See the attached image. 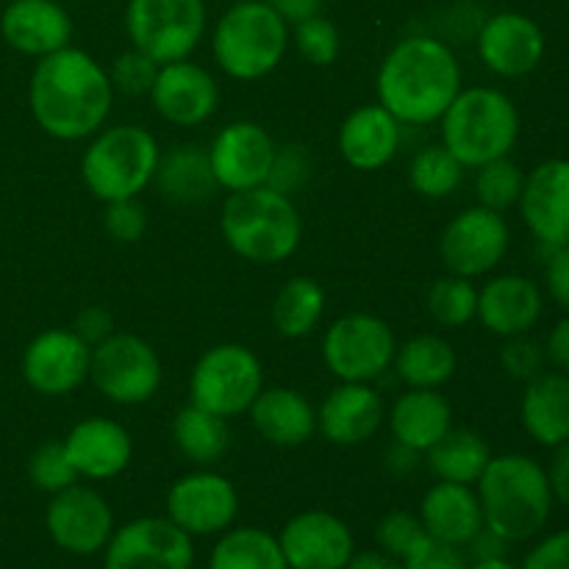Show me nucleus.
I'll use <instances>...</instances> for the list:
<instances>
[{"label": "nucleus", "instance_id": "f257e3e1", "mask_svg": "<svg viewBox=\"0 0 569 569\" xmlns=\"http://www.w3.org/2000/svg\"><path fill=\"white\" fill-rule=\"evenodd\" d=\"M114 87L109 70L78 48L42 56L28 83V106L48 137L81 142L94 137L111 114Z\"/></svg>", "mask_w": 569, "mask_h": 569}, {"label": "nucleus", "instance_id": "f03ea898", "mask_svg": "<svg viewBox=\"0 0 569 569\" xmlns=\"http://www.w3.org/2000/svg\"><path fill=\"white\" fill-rule=\"evenodd\" d=\"M461 64L437 37H406L378 67V103L400 126H428L448 111L461 92Z\"/></svg>", "mask_w": 569, "mask_h": 569}, {"label": "nucleus", "instance_id": "7ed1b4c3", "mask_svg": "<svg viewBox=\"0 0 569 569\" xmlns=\"http://www.w3.org/2000/svg\"><path fill=\"white\" fill-rule=\"evenodd\" d=\"M476 487L483 526L509 545L528 542L548 526L556 498L548 470L531 456H492Z\"/></svg>", "mask_w": 569, "mask_h": 569}, {"label": "nucleus", "instance_id": "20e7f679", "mask_svg": "<svg viewBox=\"0 0 569 569\" xmlns=\"http://www.w3.org/2000/svg\"><path fill=\"white\" fill-rule=\"evenodd\" d=\"M220 231L239 259L281 264L300 248L303 220L289 194L256 187L228 194L220 211Z\"/></svg>", "mask_w": 569, "mask_h": 569}, {"label": "nucleus", "instance_id": "39448f33", "mask_svg": "<svg viewBox=\"0 0 569 569\" xmlns=\"http://www.w3.org/2000/svg\"><path fill=\"white\" fill-rule=\"evenodd\" d=\"M439 122L442 144L470 170L511 156L520 139V111L495 87L461 89Z\"/></svg>", "mask_w": 569, "mask_h": 569}, {"label": "nucleus", "instance_id": "423d86ee", "mask_svg": "<svg viewBox=\"0 0 569 569\" xmlns=\"http://www.w3.org/2000/svg\"><path fill=\"white\" fill-rule=\"evenodd\" d=\"M289 26L267 0H242L220 17L211 37L217 67L233 81H259L283 61Z\"/></svg>", "mask_w": 569, "mask_h": 569}, {"label": "nucleus", "instance_id": "0eeeda50", "mask_svg": "<svg viewBox=\"0 0 569 569\" xmlns=\"http://www.w3.org/2000/svg\"><path fill=\"white\" fill-rule=\"evenodd\" d=\"M161 150L142 126L100 128L81 156V178L103 203L142 194L156 178Z\"/></svg>", "mask_w": 569, "mask_h": 569}, {"label": "nucleus", "instance_id": "6e6552de", "mask_svg": "<svg viewBox=\"0 0 569 569\" xmlns=\"http://www.w3.org/2000/svg\"><path fill=\"white\" fill-rule=\"evenodd\" d=\"M264 389V367L250 348L222 342L206 350L189 376V403L217 417H239Z\"/></svg>", "mask_w": 569, "mask_h": 569}, {"label": "nucleus", "instance_id": "1a4fd4ad", "mask_svg": "<svg viewBox=\"0 0 569 569\" xmlns=\"http://www.w3.org/2000/svg\"><path fill=\"white\" fill-rule=\"evenodd\" d=\"M398 339L387 320L367 311L337 317L322 337V361L345 383H372L389 372Z\"/></svg>", "mask_w": 569, "mask_h": 569}, {"label": "nucleus", "instance_id": "9d476101", "mask_svg": "<svg viewBox=\"0 0 569 569\" xmlns=\"http://www.w3.org/2000/svg\"><path fill=\"white\" fill-rule=\"evenodd\" d=\"M126 31L133 48L156 64L192 56L206 33L203 0H128Z\"/></svg>", "mask_w": 569, "mask_h": 569}, {"label": "nucleus", "instance_id": "9b49d317", "mask_svg": "<svg viewBox=\"0 0 569 569\" xmlns=\"http://www.w3.org/2000/svg\"><path fill=\"white\" fill-rule=\"evenodd\" d=\"M89 381L109 403L142 406L159 392L161 359L137 333H111L92 348Z\"/></svg>", "mask_w": 569, "mask_h": 569}, {"label": "nucleus", "instance_id": "f8f14e48", "mask_svg": "<svg viewBox=\"0 0 569 569\" xmlns=\"http://www.w3.org/2000/svg\"><path fill=\"white\" fill-rule=\"evenodd\" d=\"M509 244L511 231L506 217L487 206H470L445 226L439 237V256L450 276L476 281L506 259Z\"/></svg>", "mask_w": 569, "mask_h": 569}, {"label": "nucleus", "instance_id": "ddd939ff", "mask_svg": "<svg viewBox=\"0 0 569 569\" xmlns=\"http://www.w3.org/2000/svg\"><path fill=\"white\" fill-rule=\"evenodd\" d=\"M103 569H192L194 545L170 517H139L111 533Z\"/></svg>", "mask_w": 569, "mask_h": 569}, {"label": "nucleus", "instance_id": "4468645a", "mask_svg": "<svg viewBox=\"0 0 569 569\" xmlns=\"http://www.w3.org/2000/svg\"><path fill=\"white\" fill-rule=\"evenodd\" d=\"M237 515V487L209 467L181 476L167 492V517L189 537H214L228 531Z\"/></svg>", "mask_w": 569, "mask_h": 569}, {"label": "nucleus", "instance_id": "2eb2a0df", "mask_svg": "<svg viewBox=\"0 0 569 569\" xmlns=\"http://www.w3.org/2000/svg\"><path fill=\"white\" fill-rule=\"evenodd\" d=\"M44 526L56 548L64 553L94 556L109 545L114 533V515L103 495L72 483L50 498Z\"/></svg>", "mask_w": 569, "mask_h": 569}, {"label": "nucleus", "instance_id": "dca6fc26", "mask_svg": "<svg viewBox=\"0 0 569 569\" xmlns=\"http://www.w3.org/2000/svg\"><path fill=\"white\" fill-rule=\"evenodd\" d=\"M206 150L217 187L226 192H244L267 183L276 156V139L259 122L237 120L222 126Z\"/></svg>", "mask_w": 569, "mask_h": 569}, {"label": "nucleus", "instance_id": "f3484780", "mask_svg": "<svg viewBox=\"0 0 569 569\" xmlns=\"http://www.w3.org/2000/svg\"><path fill=\"white\" fill-rule=\"evenodd\" d=\"M92 348L72 328H48L28 342L22 378L44 398H64L89 378Z\"/></svg>", "mask_w": 569, "mask_h": 569}, {"label": "nucleus", "instance_id": "a211bd4d", "mask_svg": "<svg viewBox=\"0 0 569 569\" xmlns=\"http://www.w3.org/2000/svg\"><path fill=\"white\" fill-rule=\"evenodd\" d=\"M148 94L161 120L178 128L203 126L217 114V106H220L217 78L189 59L161 64Z\"/></svg>", "mask_w": 569, "mask_h": 569}, {"label": "nucleus", "instance_id": "6ab92c4d", "mask_svg": "<svg viewBox=\"0 0 569 569\" xmlns=\"http://www.w3.org/2000/svg\"><path fill=\"white\" fill-rule=\"evenodd\" d=\"M478 59L500 78H522L545 59L548 39L539 22L522 11L492 14L478 31Z\"/></svg>", "mask_w": 569, "mask_h": 569}, {"label": "nucleus", "instance_id": "aec40b11", "mask_svg": "<svg viewBox=\"0 0 569 569\" xmlns=\"http://www.w3.org/2000/svg\"><path fill=\"white\" fill-rule=\"evenodd\" d=\"M289 569H345L356 553L348 522L331 511H300L278 533Z\"/></svg>", "mask_w": 569, "mask_h": 569}, {"label": "nucleus", "instance_id": "412c9836", "mask_svg": "<svg viewBox=\"0 0 569 569\" xmlns=\"http://www.w3.org/2000/svg\"><path fill=\"white\" fill-rule=\"evenodd\" d=\"M517 206L539 244H569V159H548L526 172Z\"/></svg>", "mask_w": 569, "mask_h": 569}, {"label": "nucleus", "instance_id": "4be33fe9", "mask_svg": "<svg viewBox=\"0 0 569 569\" xmlns=\"http://www.w3.org/2000/svg\"><path fill=\"white\" fill-rule=\"evenodd\" d=\"M545 298L533 278L520 272L495 276L478 289V315L481 326L495 337H522L542 320Z\"/></svg>", "mask_w": 569, "mask_h": 569}, {"label": "nucleus", "instance_id": "5701e85b", "mask_svg": "<svg viewBox=\"0 0 569 569\" xmlns=\"http://www.w3.org/2000/svg\"><path fill=\"white\" fill-rule=\"evenodd\" d=\"M64 450L78 478L109 481L128 470L133 459V439L120 422L109 417H87L76 422L64 437Z\"/></svg>", "mask_w": 569, "mask_h": 569}, {"label": "nucleus", "instance_id": "b1692460", "mask_svg": "<svg viewBox=\"0 0 569 569\" xmlns=\"http://www.w3.org/2000/svg\"><path fill=\"white\" fill-rule=\"evenodd\" d=\"M387 409L370 383H345L333 387L317 409V431L339 448H356L372 439L381 428Z\"/></svg>", "mask_w": 569, "mask_h": 569}, {"label": "nucleus", "instance_id": "393cba45", "mask_svg": "<svg viewBox=\"0 0 569 569\" xmlns=\"http://www.w3.org/2000/svg\"><path fill=\"white\" fill-rule=\"evenodd\" d=\"M0 33L17 53L42 59L70 44L72 20L56 0H11L0 14Z\"/></svg>", "mask_w": 569, "mask_h": 569}, {"label": "nucleus", "instance_id": "a878e982", "mask_svg": "<svg viewBox=\"0 0 569 569\" xmlns=\"http://www.w3.org/2000/svg\"><path fill=\"white\" fill-rule=\"evenodd\" d=\"M339 156L361 172H376L395 159L400 148V122L381 103L359 106L339 126Z\"/></svg>", "mask_w": 569, "mask_h": 569}, {"label": "nucleus", "instance_id": "bb28decb", "mask_svg": "<svg viewBox=\"0 0 569 569\" xmlns=\"http://www.w3.org/2000/svg\"><path fill=\"white\" fill-rule=\"evenodd\" d=\"M420 522L428 537L453 548H467L483 528L481 500L467 483L437 481L422 498Z\"/></svg>", "mask_w": 569, "mask_h": 569}, {"label": "nucleus", "instance_id": "cd10ccee", "mask_svg": "<svg viewBox=\"0 0 569 569\" xmlns=\"http://www.w3.org/2000/svg\"><path fill=\"white\" fill-rule=\"evenodd\" d=\"M248 415L256 433L276 448H300L317 431V409L292 387L261 389Z\"/></svg>", "mask_w": 569, "mask_h": 569}, {"label": "nucleus", "instance_id": "c85d7f7f", "mask_svg": "<svg viewBox=\"0 0 569 569\" xmlns=\"http://www.w3.org/2000/svg\"><path fill=\"white\" fill-rule=\"evenodd\" d=\"M395 442L428 453L453 428V409L439 389H406L389 411Z\"/></svg>", "mask_w": 569, "mask_h": 569}, {"label": "nucleus", "instance_id": "c756f323", "mask_svg": "<svg viewBox=\"0 0 569 569\" xmlns=\"http://www.w3.org/2000/svg\"><path fill=\"white\" fill-rule=\"evenodd\" d=\"M522 428L542 448H559L569 439V376L539 372L526 381L520 400Z\"/></svg>", "mask_w": 569, "mask_h": 569}, {"label": "nucleus", "instance_id": "7c9ffc66", "mask_svg": "<svg viewBox=\"0 0 569 569\" xmlns=\"http://www.w3.org/2000/svg\"><path fill=\"white\" fill-rule=\"evenodd\" d=\"M153 181L159 192L178 206L206 203L220 189L211 172L209 150L200 144H178L170 153H161Z\"/></svg>", "mask_w": 569, "mask_h": 569}, {"label": "nucleus", "instance_id": "2f4dec72", "mask_svg": "<svg viewBox=\"0 0 569 569\" xmlns=\"http://www.w3.org/2000/svg\"><path fill=\"white\" fill-rule=\"evenodd\" d=\"M392 367L409 389H439L456 376L459 356L439 333H420L398 345Z\"/></svg>", "mask_w": 569, "mask_h": 569}, {"label": "nucleus", "instance_id": "473e14b6", "mask_svg": "<svg viewBox=\"0 0 569 569\" xmlns=\"http://www.w3.org/2000/svg\"><path fill=\"white\" fill-rule=\"evenodd\" d=\"M172 445L194 467H214L231 448V428L226 417H217L200 406L187 403L172 420Z\"/></svg>", "mask_w": 569, "mask_h": 569}, {"label": "nucleus", "instance_id": "72a5a7b5", "mask_svg": "<svg viewBox=\"0 0 569 569\" xmlns=\"http://www.w3.org/2000/svg\"><path fill=\"white\" fill-rule=\"evenodd\" d=\"M489 459H492V450L487 439L470 428H450L426 453V465L437 481L467 483V487H476Z\"/></svg>", "mask_w": 569, "mask_h": 569}, {"label": "nucleus", "instance_id": "f704fd0d", "mask_svg": "<svg viewBox=\"0 0 569 569\" xmlns=\"http://www.w3.org/2000/svg\"><path fill=\"white\" fill-rule=\"evenodd\" d=\"M326 289L309 276H295L278 289L272 303V326L283 339H303L320 326L326 315Z\"/></svg>", "mask_w": 569, "mask_h": 569}, {"label": "nucleus", "instance_id": "c9c22d12", "mask_svg": "<svg viewBox=\"0 0 569 569\" xmlns=\"http://www.w3.org/2000/svg\"><path fill=\"white\" fill-rule=\"evenodd\" d=\"M209 569H289L278 537L244 526L222 531L209 556Z\"/></svg>", "mask_w": 569, "mask_h": 569}, {"label": "nucleus", "instance_id": "e433bc0d", "mask_svg": "<svg viewBox=\"0 0 569 569\" xmlns=\"http://www.w3.org/2000/svg\"><path fill=\"white\" fill-rule=\"evenodd\" d=\"M467 167L442 142L426 144L409 164V187L428 200L450 198L465 181Z\"/></svg>", "mask_w": 569, "mask_h": 569}, {"label": "nucleus", "instance_id": "4c0bfd02", "mask_svg": "<svg viewBox=\"0 0 569 569\" xmlns=\"http://www.w3.org/2000/svg\"><path fill=\"white\" fill-rule=\"evenodd\" d=\"M428 315L442 328H465L478 315V289L470 278L445 276L428 289Z\"/></svg>", "mask_w": 569, "mask_h": 569}, {"label": "nucleus", "instance_id": "58836bf2", "mask_svg": "<svg viewBox=\"0 0 569 569\" xmlns=\"http://www.w3.org/2000/svg\"><path fill=\"white\" fill-rule=\"evenodd\" d=\"M522 183H526V172L517 161L509 156L503 159L487 161L476 170V198L478 206H487L492 211H509L511 206L520 203Z\"/></svg>", "mask_w": 569, "mask_h": 569}, {"label": "nucleus", "instance_id": "ea45409f", "mask_svg": "<svg viewBox=\"0 0 569 569\" xmlns=\"http://www.w3.org/2000/svg\"><path fill=\"white\" fill-rule=\"evenodd\" d=\"M28 478L39 492L56 495L61 489L72 487L78 481L76 467L67 459V450L61 442H44L28 459Z\"/></svg>", "mask_w": 569, "mask_h": 569}, {"label": "nucleus", "instance_id": "a19ab883", "mask_svg": "<svg viewBox=\"0 0 569 569\" xmlns=\"http://www.w3.org/2000/svg\"><path fill=\"white\" fill-rule=\"evenodd\" d=\"M292 42L295 48H298L300 59H306L315 67L333 64L339 56V48H342L337 26L322 14H315L309 17V20L298 22L292 33Z\"/></svg>", "mask_w": 569, "mask_h": 569}, {"label": "nucleus", "instance_id": "79ce46f5", "mask_svg": "<svg viewBox=\"0 0 569 569\" xmlns=\"http://www.w3.org/2000/svg\"><path fill=\"white\" fill-rule=\"evenodd\" d=\"M311 172H315V164H311L309 148L298 142L276 144V156H272V167L264 187L292 198L311 181Z\"/></svg>", "mask_w": 569, "mask_h": 569}, {"label": "nucleus", "instance_id": "37998d69", "mask_svg": "<svg viewBox=\"0 0 569 569\" xmlns=\"http://www.w3.org/2000/svg\"><path fill=\"white\" fill-rule=\"evenodd\" d=\"M159 67L161 64H156V61L150 59L148 53L131 48V50H126V53H120L114 61H111L109 81H111V87H114V92H122V94H131V98H137V94H148L150 92V87H153Z\"/></svg>", "mask_w": 569, "mask_h": 569}, {"label": "nucleus", "instance_id": "c03bdc74", "mask_svg": "<svg viewBox=\"0 0 569 569\" xmlns=\"http://www.w3.org/2000/svg\"><path fill=\"white\" fill-rule=\"evenodd\" d=\"M426 537V528H422L420 517L411 515V511H389V515L381 517L376 528V539H378V548L383 553L395 556L398 561H403L406 556L411 553L420 539Z\"/></svg>", "mask_w": 569, "mask_h": 569}, {"label": "nucleus", "instance_id": "a18cd8bd", "mask_svg": "<svg viewBox=\"0 0 569 569\" xmlns=\"http://www.w3.org/2000/svg\"><path fill=\"white\" fill-rule=\"evenodd\" d=\"M103 226L111 233V239L133 244L148 233V209L137 198L111 200V203H106Z\"/></svg>", "mask_w": 569, "mask_h": 569}, {"label": "nucleus", "instance_id": "49530a36", "mask_svg": "<svg viewBox=\"0 0 569 569\" xmlns=\"http://www.w3.org/2000/svg\"><path fill=\"white\" fill-rule=\"evenodd\" d=\"M545 359H548V356H545V348L537 339L528 337V333H522V337H509L506 339L503 350H500V367H503L511 378H517V381H531V378H537L539 372H542Z\"/></svg>", "mask_w": 569, "mask_h": 569}, {"label": "nucleus", "instance_id": "de8ad7c7", "mask_svg": "<svg viewBox=\"0 0 569 569\" xmlns=\"http://www.w3.org/2000/svg\"><path fill=\"white\" fill-rule=\"evenodd\" d=\"M400 565H403V569H467L461 548L439 542L428 533L411 548V553Z\"/></svg>", "mask_w": 569, "mask_h": 569}, {"label": "nucleus", "instance_id": "09e8293b", "mask_svg": "<svg viewBox=\"0 0 569 569\" xmlns=\"http://www.w3.org/2000/svg\"><path fill=\"white\" fill-rule=\"evenodd\" d=\"M520 569H569V528L545 537Z\"/></svg>", "mask_w": 569, "mask_h": 569}, {"label": "nucleus", "instance_id": "8fccbe9b", "mask_svg": "<svg viewBox=\"0 0 569 569\" xmlns=\"http://www.w3.org/2000/svg\"><path fill=\"white\" fill-rule=\"evenodd\" d=\"M548 261H545V283L556 303L569 315V244L561 248H548Z\"/></svg>", "mask_w": 569, "mask_h": 569}, {"label": "nucleus", "instance_id": "3c124183", "mask_svg": "<svg viewBox=\"0 0 569 569\" xmlns=\"http://www.w3.org/2000/svg\"><path fill=\"white\" fill-rule=\"evenodd\" d=\"M72 331H76L89 348H94V345L103 342L106 337L114 333V320H111L109 311L100 309V306H87L83 311H78Z\"/></svg>", "mask_w": 569, "mask_h": 569}, {"label": "nucleus", "instance_id": "603ef678", "mask_svg": "<svg viewBox=\"0 0 569 569\" xmlns=\"http://www.w3.org/2000/svg\"><path fill=\"white\" fill-rule=\"evenodd\" d=\"M553 450L556 453H553V459H550V467H548L550 489H553V498L559 500V503L569 506V439Z\"/></svg>", "mask_w": 569, "mask_h": 569}, {"label": "nucleus", "instance_id": "864d4df0", "mask_svg": "<svg viewBox=\"0 0 569 569\" xmlns=\"http://www.w3.org/2000/svg\"><path fill=\"white\" fill-rule=\"evenodd\" d=\"M545 356L553 361L556 370L569 376V315L556 322L553 331H550L548 342H545Z\"/></svg>", "mask_w": 569, "mask_h": 569}, {"label": "nucleus", "instance_id": "5fc2aeb1", "mask_svg": "<svg viewBox=\"0 0 569 569\" xmlns=\"http://www.w3.org/2000/svg\"><path fill=\"white\" fill-rule=\"evenodd\" d=\"M267 3L272 6V11H276L287 26H298V22L320 14L326 0H267Z\"/></svg>", "mask_w": 569, "mask_h": 569}, {"label": "nucleus", "instance_id": "6e6d98bb", "mask_svg": "<svg viewBox=\"0 0 569 569\" xmlns=\"http://www.w3.org/2000/svg\"><path fill=\"white\" fill-rule=\"evenodd\" d=\"M467 548L472 550V559L481 561V559H503L506 556V548H509V542H506L503 537H498L495 531H489L487 526L478 531V537L472 539Z\"/></svg>", "mask_w": 569, "mask_h": 569}, {"label": "nucleus", "instance_id": "4d7b16f0", "mask_svg": "<svg viewBox=\"0 0 569 569\" xmlns=\"http://www.w3.org/2000/svg\"><path fill=\"white\" fill-rule=\"evenodd\" d=\"M345 569H403V565H400L395 556L383 553V550L378 548V550H359V553H353Z\"/></svg>", "mask_w": 569, "mask_h": 569}, {"label": "nucleus", "instance_id": "13d9d810", "mask_svg": "<svg viewBox=\"0 0 569 569\" xmlns=\"http://www.w3.org/2000/svg\"><path fill=\"white\" fill-rule=\"evenodd\" d=\"M467 569H520L515 567L511 561L503 559H481V561H472V565H467Z\"/></svg>", "mask_w": 569, "mask_h": 569}]
</instances>
